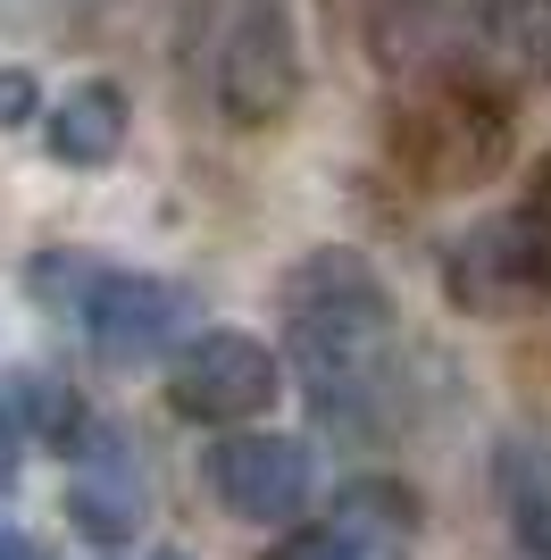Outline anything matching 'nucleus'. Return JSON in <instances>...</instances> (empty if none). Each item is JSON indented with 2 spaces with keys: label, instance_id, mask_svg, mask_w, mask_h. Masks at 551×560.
<instances>
[{
  "label": "nucleus",
  "instance_id": "f257e3e1",
  "mask_svg": "<svg viewBox=\"0 0 551 560\" xmlns=\"http://www.w3.org/2000/svg\"><path fill=\"white\" fill-rule=\"evenodd\" d=\"M284 360L301 394L335 435H392L410 369H401V310H392L376 259L351 243L301 252L284 268Z\"/></svg>",
  "mask_w": 551,
  "mask_h": 560
},
{
  "label": "nucleus",
  "instance_id": "423d86ee",
  "mask_svg": "<svg viewBox=\"0 0 551 560\" xmlns=\"http://www.w3.org/2000/svg\"><path fill=\"white\" fill-rule=\"evenodd\" d=\"M201 486L218 493V511L276 527V518H301L309 493H318V460L301 435H268V427H243V435H218L201 452Z\"/></svg>",
  "mask_w": 551,
  "mask_h": 560
},
{
  "label": "nucleus",
  "instance_id": "20e7f679",
  "mask_svg": "<svg viewBox=\"0 0 551 560\" xmlns=\"http://www.w3.org/2000/svg\"><path fill=\"white\" fill-rule=\"evenodd\" d=\"M509 101L493 75H435V84H418L392 117V151L410 167L426 192H452V185H477L502 167V142H509Z\"/></svg>",
  "mask_w": 551,
  "mask_h": 560
},
{
  "label": "nucleus",
  "instance_id": "1a4fd4ad",
  "mask_svg": "<svg viewBox=\"0 0 551 560\" xmlns=\"http://www.w3.org/2000/svg\"><path fill=\"white\" fill-rule=\"evenodd\" d=\"M126 126H134L126 93H117L109 75H92V84H75V93L50 109V160H68V167H109L117 151H126Z\"/></svg>",
  "mask_w": 551,
  "mask_h": 560
},
{
  "label": "nucleus",
  "instance_id": "6e6552de",
  "mask_svg": "<svg viewBox=\"0 0 551 560\" xmlns=\"http://www.w3.org/2000/svg\"><path fill=\"white\" fill-rule=\"evenodd\" d=\"M68 511H75V527H84L92 544H134L151 493H142V468H134V452L117 444V435H92L84 444V468H75V486H68Z\"/></svg>",
  "mask_w": 551,
  "mask_h": 560
},
{
  "label": "nucleus",
  "instance_id": "f3484780",
  "mask_svg": "<svg viewBox=\"0 0 551 560\" xmlns=\"http://www.w3.org/2000/svg\"><path fill=\"white\" fill-rule=\"evenodd\" d=\"M151 560H184V552H151Z\"/></svg>",
  "mask_w": 551,
  "mask_h": 560
},
{
  "label": "nucleus",
  "instance_id": "9d476101",
  "mask_svg": "<svg viewBox=\"0 0 551 560\" xmlns=\"http://www.w3.org/2000/svg\"><path fill=\"white\" fill-rule=\"evenodd\" d=\"M502 493H509V518H518L527 552L551 560V435H509L502 444Z\"/></svg>",
  "mask_w": 551,
  "mask_h": 560
},
{
  "label": "nucleus",
  "instance_id": "7ed1b4c3",
  "mask_svg": "<svg viewBox=\"0 0 551 560\" xmlns=\"http://www.w3.org/2000/svg\"><path fill=\"white\" fill-rule=\"evenodd\" d=\"M443 293L477 318H509L551 293V160H535L527 185L443 252Z\"/></svg>",
  "mask_w": 551,
  "mask_h": 560
},
{
  "label": "nucleus",
  "instance_id": "f03ea898",
  "mask_svg": "<svg viewBox=\"0 0 551 560\" xmlns=\"http://www.w3.org/2000/svg\"><path fill=\"white\" fill-rule=\"evenodd\" d=\"M184 75H192L209 117L276 126L301 101L293 0H192L184 9Z\"/></svg>",
  "mask_w": 551,
  "mask_h": 560
},
{
  "label": "nucleus",
  "instance_id": "39448f33",
  "mask_svg": "<svg viewBox=\"0 0 551 560\" xmlns=\"http://www.w3.org/2000/svg\"><path fill=\"white\" fill-rule=\"evenodd\" d=\"M276 385H284L276 351L259 343V335H243V327H209L167 360V401L201 427H251L276 401Z\"/></svg>",
  "mask_w": 551,
  "mask_h": 560
},
{
  "label": "nucleus",
  "instance_id": "4468645a",
  "mask_svg": "<svg viewBox=\"0 0 551 560\" xmlns=\"http://www.w3.org/2000/svg\"><path fill=\"white\" fill-rule=\"evenodd\" d=\"M17 477V427H9V410H0V486Z\"/></svg>",
  "mask_w": 551,
  "mask_h": 560
},
{
  "label": "nucleus",
  "instance_id": "0eeeda50",
  "mask_svg": "<svg viewBox=\"0 0 551 560\" xmlns=\"http://www.w3.org/2000/svg\"><path fill=\"white\" fill-rule=\"evenodd\" d=\"M184 327H192V302H184V284H167V277H92V293H84V335L117 369L160 360Z\"/></svg>",
  "mask_w": 551,
  "mask_h": 560
},
{
  "label": "nucleus",
  "instance_id": "f8f14e48",
  "mask_svg": "<svg viewBox=\"0 0 551 560\" xmlns=\"http://www.w3.org/2000/svg\"><path fill=\"white\" fill-rule=\"evenodd\" d=\"M268 560H367V544L335 518V527H301V536H284Z\"/></svg>",
  "mask_w": 551,
  "mask_h": 560
},
{
  "label": "nucleus",
  "instance_id": "dca6fc26",
  "mask_svg": "<svg viewBox=\"0 0 551 560\" xmlns=\"http://www.w3.org/2000/svg\"><path fill=\"white\" fill-rule=\"evenodd\" d=\"M0 560H34V552H25V544H17V536H0Z\"/></svg>",
  "mask_w": 551,
  "mask_h": 560
},
{
  "label": "nucleus",
  "instance_id": "9b49d317",
  "mask_svg": "<svg viewBox=\"0 0 551 560\" xmlns=\"http://www.w3.org/2000/svg\"><path fill=\"white\" fill-rule=\"evenodd\" d=\"M343 527L367 544V560H392V552H410L418 544V502L401 486H351V502H343Z\"/></svg>",
  "mask_w": 551,
  "mask_h": 560
},
{
  "label": "nucleus",
  "instance_id": "ddd939ff",
  "mask_svg": "<svg viewBox=\"0 0 551 560\" xmlns=\"http://www.w3.org/2000/svg\"><path fill=\"white\" fill-rule=\"evenodd\" d=\"M25 117H34V75L0 68V126H25Z\"/></svg>",
  "mask_w": 551,
  "mask_h": 560
},
{
  "label": "nucleus",
  "instance_id": "2eb2a0df",
  "mask_svg": "<svg viewBox=\"0 0 551 560\" xmlns=\"http://www.w3.org/2000/svg\"><path fill=\"white\" fill-rule=\"evenodd\" d=\"M435 0H376V18H426Z\"/></svg>",
  "mask_w": 551,
  "mask_h": 560
}]
</instances>
